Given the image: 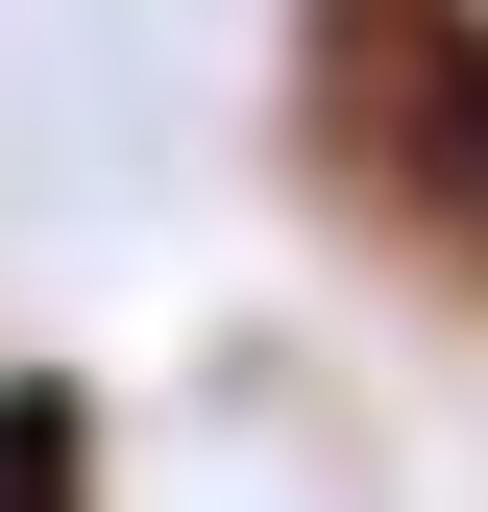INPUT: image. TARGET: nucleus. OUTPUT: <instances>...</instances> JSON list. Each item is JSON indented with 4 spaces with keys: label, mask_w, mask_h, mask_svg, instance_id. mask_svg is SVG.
<instances>
[{
    "label": "nucleus",
    "mask_w": 488,
    "mask_h": 512,
    "mask_svg": "<svg viewBox=\"0 0 488 512\" xmlns=\"http://www.w3.org/2000/svg\"><path fill=\"white\" fill-rule=\"evenodd\" d=\"M293 147L415 293L488 317V0H293Z\"/></svg>",
    "instance_id": "obj_1"
}]
</instances>
